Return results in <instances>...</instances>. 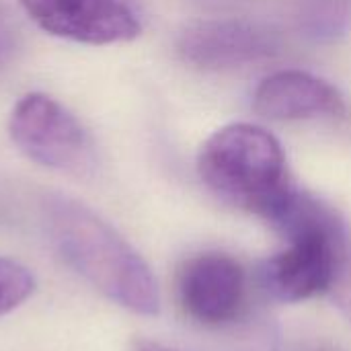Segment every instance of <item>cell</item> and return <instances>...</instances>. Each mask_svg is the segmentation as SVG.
Returning <instances> with one entry per match:
<instances>
[{"label":"cell","mask_w":351,"mask_h":351,"mask_svg":"<svg viewBox=\"0 0 351 351\" xmlns=\"http://www.w3.org/2000/svg\"><path fill=\"white\" fill-rule=\"evenodd\" d=\"M288 247L261 269L265 290L280 302L327 294L351 323V228L323 199L292 189L267 220Z\"/></svg>","instance_id":"1"},{"label":"cell","mask_w":351,"mask_h":351,"mask_svg":"<svg viewBox=\"0 0 351 351\" xmlns=\"http://www.w3.org/2000/svg\"><path fill=\"white\" fill-rule=\"evenodd\" d=\"M43 220L60 257L93 288L125 311L158 315L160 294L148 263L101 216L72 197L49 195Z\"/></svg>","instance_id":"2"},{"label":"cell","mask_w":351,"mask_h":351,"mask_svg":"<svg viewBox=\"0 0 351 351\" xmlns=\"http://www.w3.org/2000/svg\"><path fill=\"white\" fill-rule=\"evenodd\" d=\"M197 173L222 202L265 222L294 189L280 140L255 123L216 130L199 148Z\"/></svg>","instance_id":"3"},{"label":"cell","mask_w":351,"mask_h":351,"mask_svg":"<svg viewBox=\"0 0 351 351\" xmlns=\"http://www.w3.org/2000/svg\"><path fill=\"white\" fill-rule=\"evenodd\" d=\"M8 134L12 144L41 167L82 175L95 165L93 140L84 125L43 93H29L16 101L8 117Z\"/></svg>","instance_id":"4"},{"label":"cell","mask_w":351,"mask_h":351,"mask_svg":"<svg viewBox=\"0 0 351 351\" xmlns=\"http://www.w3.org/2000/svg\"><path fill=\"white\" fill-rule=\"evenodd\" d=\"M179 56L199 70H232L282 51V37L267 25L247 19H204L177 37Z\"/></svg>","instance_id":"5"},{"label":"cell","mask_w":351,"mask_h":351,"mask_svg":"<svg viewBox=\"0 0 351 351\" xmlns=\"http://www.w3.org/2000/svg\"><path fill=\"white\" fill-rule=\"evenodd\" d=\"M177 300L183 313L206 327L232 323L247 298L243 265L218 251L189 257L177 271Z\"/></svg>","instance_id":"6"},{"label":"cell","mask_w":351,"mask_h":351,"mask_svg":"<svg viewBox=\"0 0 351 351\" xmlns=\"http://www.w3.org/2000/svg\"><path fill=\"white\" fill-rule=\"evenodd\" d=\"M27 16L45 33L86 43H125L140 35L138 14L125 0H19Z\"/></svg>","instance_id":"7"},{"label":"cell","mask_w":351,"mask_h":351,"mask_svg":"<svg viewBox=\"0 0 351 351\" xmlns=\"http://www.w3.org/2000/svg\"><path fill=\"white\" fill-rule=\"evenodd\" d=\"M253 111L269 121H300L315 117L346 119L350 115V105L327 80L302 70H280L257 84L253 93Z\"/></svg>","instance_id":"8"},{"label":"cell","mask_w":351,"mask_h":351,"mask_svg":"<svg viewBox=\"0 0 351 351\" xmlns=\"http://www.w3.org/2000/svg\"><path fill=\"white\" fill-rule=\"evenodd\" d=\"M296 27L308 41H339L351 29V0H300Z\"/></svg>","instance_id":"9"},{"label":"cell","mask_w":351,"mask_h":351,"mask_svg":"<svg viewBox=\"0 0 351 351\" xmlns=\"http://www.w3.org/2000/svg\"><path fill=\"white\" fill-rule=\"evenodd\" d=\"M35 290V280L21 263L0 257V317L21 306Z\"/></svg>","instance_id":"10"},{"label":"cell","mask_w":351,"mask_h":351,"mask_svg":"<svg viewBox=\"0 0 351 351\" xmlns=\"http://www.w3.org/2000/svg\"><path fill=\"white\" fill-rule=\"evenodd\" d=\"M12 51V29L0 12V62Z\"/></svg>","instance_id":"11"},{"label":"cell","mask_w":351,"mask_h":351,"mask_svg":"<svg viewBox=\"0 0 351 351\" xmlns=\"http://www.w3.org/2000/svg\"><path fill=\"white\" fill-rule=\"evenodd\" d=\"M132 351H175L167 346H160L156 341H150V339H136L134 346H132Z\"/></svg>","instance_id":"12"}]
</instances>
